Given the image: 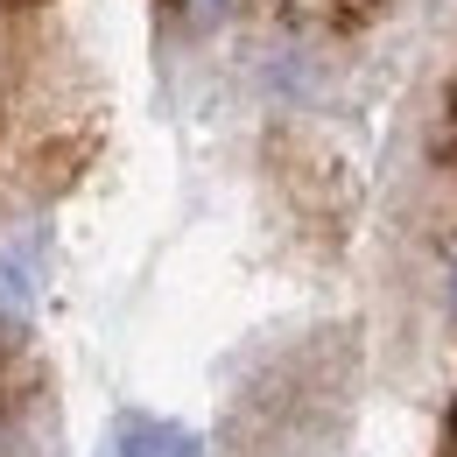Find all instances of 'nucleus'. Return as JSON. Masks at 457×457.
<instances>
[{
    "label": "nucleus",
    "mask_w": 457,
    "mask_h": 457,
    "mask_svg": "<svg viewBox=\"0 0 457 457\" xmlns=\"http://www.w3.org/2000/svg\"><path fill=\"white\" fill-rule=\"evenodd\" d=\"M106 457H197V429L183 422H155V415H127L113 429Z\"/></svg>",
    "instance_id": "obj_2"
},
{
    "label": "nucleus",
    "mask_w": 457,
    "mask_h": 457,
    "mask_svg": "<svg viewBox=\"0 0 457 457\" xmlns=\"http://www.w3.org/2000/svg\"><path fill=\"white\" fill-rule=\"evenodd\" d=\"M36 282H43V239H36V232H14V239L0 246V317H7V324H29Z\"/></svg>",
    "instance_id": "obj_1"
},
{
    "label": "nucleus",
    "mask_w": 457,
    "mask_h": 457,
    "mask_svg": "<svg viewBox=\"0 0 457 457\" xmlns=\"http://www.w3.org/2000/svg\"><path fill=\"white\" fill-rule=\"evenodd\" d=\"M451 451H457V408H451Z\"/></svg>",
    "instance_id": "obj_5"
},
{
    "label": "nucleus",
    "mask_w": 457,
    "mask_h": 457,
    "mask_svg": "<svg viewBox=\"0 0 457 457\" xmlns=\"http://www.w3.org/2000/svg\"><path fill=\"white\" fill-rule=\"evenodd\" d=\"M29 387V345H21V324L0 317V408H14Z\"/></svg>",
    "instance_id": "obj_3"
},
{
    "label": "nucleus",
    "mask_w": 457,
    "mask_h": 457,
    "mask_svg": "<svg viewBox=\"0 0 457 457\" xmlns=\"http://www.w3.org/2000/svg\"><path fill=\"white\" fill-rule=\"evenodd\" d=\"M232 0H197V14H226Z\"/></svg>",
    "instance_id": "obj_4"
}]
</instances>
